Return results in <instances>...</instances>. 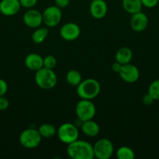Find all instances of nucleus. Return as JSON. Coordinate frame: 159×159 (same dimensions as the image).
I'll use <instances>...</instances> for the list:
<instances>
[{
  "instance_id": "obj_13",
  "label": "nucleus",
  "mask_w": 159,
  "mask_h": 159,
  "mask_svg": "<svg viewBox=\"0 0 159 159\" xmlns=\"http://www.w3.org/2000/svg\"><path fill=\"white\" fill-rule=\"evenodd\" d=\"M149 23L148 17L144 12H138L132 14L130 19V26L135 32H143L147 29Z\"/></svg>"
},
{
  "instance_id": "obj_16",
  "label": "nucleus",
  "mask_w": 159,
  "mask_h": 159,
  "mask_svg": "<svg viewBox=\"0 0 159 159\" xmlns=\"http://www.w3.org/2000/svg\"><path fill=\"white\" fill-rule=\"evenodd\" d=\"M81 130L86 136L94 138V137L98 136V134H99L100 127L98 123L94 121L92 119L82 122Z\"/></svg>"
},
{
  "instance_id": "obj_14",
  "label": "nucleus",
  "mask_w": 159,
  "mask_h": 159,
  "mask_svg": "<svg viewBox=\"0 0 159 159\" xmlns=\"http://www.w3.org/2000/svg\"><path fill=\"white\" fill-rule=\"evenodd\" d=\"M20 8V0H2L0 2V12L6 16H12L17 14Z\"/></svg>"
},
{
  "instance_id": "obj_27",
  "label": "nucleus",
  "mask_w": 159,
  "mask_h": 159,
  "mask_svg": "<svg viewBox=\"0 0 159 159\" xmlns=\"http://www.w3.org/2000/svg\"><path fill=\"white\" fill-rule=\"evenodd\" d=\"M9 106V100H8L6 97H4V96H0V111H3V110H7Z\"/></svg>"
},
{
  "instance_id": "obj_4",
  "label": "nucleus",
  "mask_w": 159,
  "mask_h": 159,
  "mask_svg": "<svg viewBox=\"0 0 159 159\" xmlns=\"http://www.w3.org/2000/svg\"><path fill=\"white\" fill-rule=\"evenodd\" d=\"M56 134L61 142L68 145L78 139L79 130L77 127L73 124L64 123L57 129Z\"/></svg>"
},
{
  "instance_id": "obj_12",
  "label": "nucleus",
  "mask_w": 159,
  "mask_h": 159,
  "mask_svg": "<svg viewBox=\"0 0 159 159\" xmlns=\"http://www.w3.org/2000/svg\"><path fill=\"white\" fill-rule=\"evenodd\" d=\"M91 16L96 20L104 18L108 12V5L104 0H92L89 6Z\"/></svg>"
},
{
  "instance_id": "obj_20",
  "label": "nucleus",
  "mask_w": 159,
  "mask_h": 159,
  "mask_svg": "<svg viewBox=\"0 0 159 159\" xmlns=\"http://www.w3.org/2000/svg\"><path fill=\"white\" fill-rule=\"evenodd\" d=\"M41 138H50L54 137L57 134L56 127L51 124H43L37 129Z\"/></svg>"
},
{
  "instance_id": "obj_2",
  "label": "nucleus",
  "mask_w": 159,
  "mask_h": 159,
  "mask_svg": "<svg viewBox=\"0 0 159 159\" xmlns=\"http://www.w3.org/2000/svg\"><path fill=\"white\" fill-rule=\"evenodd\" d=\"M101 92V85L94 79H85L81 81L76 86V94L80 99L92 100L99 95Z\"/></svg>"
},
{
  "instance_id": "obj_21",
  "label": "nucleus",
  "mask_w": 159,
  "mask_h": 159,
  "mask_svg": "<svg viewBox=\"0 0 159 159\" xmlns=\"http://www.w3.org/2000/svg\"><path fill=\"white\" fill-rule=\"evenodd\" d=\"M65 80L69 85L76 87L82 81V75L79 71L72 69L67 72L65 75Z\"/></svg>"
},
{
  "instance_id": "obj_3",
  "label": "nucleus",
  "mask_w": 159,
  "mask_h": 159,
  "mask_svg": "<svg viewBox=\"0 0 159 159\" xmlns=\"http://www.w3.org/2000/svg\"><path fill=\"white\" fill-rule=\"evenodd\" d=\"M34 80L37 86L42 89H51L57 84L58 78L53 69L43 67L35 71Z\"/></svg>"
},
{
  "instance_id": "obj_18",
  "label": "nucleus",
  "mask_w": 159,
  "mask_h": 159,
  "mask_svg": "<svg viewBox=\"0 0 159 159\" xmlns=\"http://www.w3.org/2000/svg\"><path fill=\"white\" fill-rule=\"evenodd\" d=\"M122 6L123 9L131 15L140 12L143 7L141 0H122Z\"/></svg>"
},
{
  "instance_id": "obj_17",
  "label": "nucleus",
  "mask_w": 159,
  "mask_h": 159,
  "mask_svg": "<svg viewBox=\"0 0 159 159\" xmlns=\"http://www.w3.org/2000/svg\"><path fill=\"white\" fill-rule=\"evenodd\" d=\"M132 58V51L128 47H122L116 51L115 55V61L118 62L121 65L130 63Z\"/></svg>"
},
{
  "instance_id": "obj_30",
  "label": "nucleus",
  "mask_w": 159,
  "mask_h": 159,
  "mask_svg": "<svg viewBox=\"0 0 159 159\" xmlns=\"http://www.w3.org/2000/svg\"><path fill=\"white\" fill-rule=\"evenodd\" d=\"M70 0H55V4L60 9L67 7L70 5Z\"/></svg>"
},
{
  "instance_id": "obj_19",
  "label": "nucleus",
  "mask_w": 159,
  "mask_h": 159,
  "mask_svg": "<svg viewBox=\"0 0 159 159\" xmlns=\"http://www.w3.org/2000/svg\"><path fill=\"white\" fill-rule=\"evenodd\" d=\"M48 34H49V30L47 27H37L36 28L35 30L33 32L31 38H32L33 42L37 44H40V43H43L46 38L48 37Z\"/></svg>"
},
{
  "instance_id": "obj_1",
  "label": "nucleus",
  "mask_w": 159,
  "mask_h": 159,
  "mask_svg": "<svg viewBox=\"0 0 159 159\" xmlns=\"http://www.w3.org/2000/svg\"><path fill=\"white\" fill-rule=\"evenodd\" d=\"M67 155L73 159H93V145L84 140L77 139L68 144L66 148Z\"/></svg>"
},
{
  "instance_id": "obj_15",
  "label": "nucleus",
  "mask_w": 159,
  "mask_h": 159,
  "mask_svg": "<svg viewBox=\"0 0 159 159\" xmlns=\"http://www.w3.org/2000/svg\"><path fill=\"white\" fill-rule=\"evenodd\" d=\"M43 59L40 54L36 53H31L25 57V66L31 71H37V70L43 68Z\"/></svg>"
},
{
  "instance_id": "obj_6",
  "label": "nucleus",
  "mask_w": 159,
  "mask_h": 159,
  "mask_svg": "<svg viewBox=\"0 0 159 159\" xmlns=\"http://www.w3.org/2000/svg\"><path fill=\"white\" fill-rule=\"evenodd\" d=\"M41 136L38 130L34 128H27L21 132L19 138L20 144L27 149L36 148L41 142Z\"/></svg>"
},
{
  "instance_id": "obj_5",
  "label": "nucleus",
  "mask_w": 159,
  "mask_h": 159,
  "mask_svg": "<svg viewBox=\"0 0 159 159\" xmlns=\"http://www.w3.org/2000/svg\"><path fill=\"white\" fill-rule=\"evenodd\" d=\"M76 115L80 122L92 120L96 114V107L90 99H81L76 105Z\"/></svg>"
},
{
  "instance_id": "obj_24",
  "label": "nucleus",
  "mask_w": 159,
  "mask_h": 159,
  "mask_svg": "<svg viewBox=\"0 0 159 159\" xmlns=\"http://www.w3.org/2000/svg\"><path fill=\"white\" fill-rule=\"evenodd\" d=\"M57 65V60L53 55H47L43 59V67L49 69H54Z\"/></svg>"
},
{
  "instance_id": "obj_23",
  "label": "nucleus",
  "mask_w": 159,
  "mask_h": 159,
  "mask_svg": "<svg viewBox=\"0 0 159 159\" xmlns=\"http://www.w3.org/2000/svg\"><path fill=\"white\" fill-rule=\"evenodd\" d=\"M147 93L154 100H159V79H155L150 84Z\"/></svg>"
},
{
  "instance_id": "obj_25",
  "label": "nucleus",
  "mask_w": 159,
  "mask_h": 159,
  "mask_svg": "<svg viewBox=\"0 0 159 159\" xmlns=\"http://www.w3.org/2000/svg\"><path fill=\"white\" fill-rule=\"evenodd\" d=\"M38 0H20L21 7L26 8V9H32L34 6L37 5Z\"/></svg>"
},
{
  "instance_id": "obj_29",
  "label": "nucleus",
  "mask_w": 159,
  "mask_h": 159,
  "mask_svg": "<svg viewBox=\"0 0 159 159\" xmlns=\"http://www.w3.org/2000/svg\"><path fill=\"white\" fill-rule=\"evenodd\" d=\"M142 101H143V103L144 104V105L151 106L154 103V102L155 100L151 97V95L147 93V94H145L144 96H143V98H142Z\"/></svg>"
},
{
  "instance_id": "obj_10",
  "label": "nucleus",
  "mask_w": 159,
  "mask_h": 159,
  "mask_svg": "<svg viewBox=\"0 0 159 159\" xmlns=\"http://www.w3.org/2000/svg\"><path fill=\"white\" fill-rule=\"evenodd\" d=\"M80 27L79 25L73 22H69L62 26L59 34L60 37L65 41H73L80 35Z\"/></svg>"
},
{
  "instance_id": "obj_26",
  "label": "nucleus",
  "mask_w": 159,
  "mask_h": 159,
  "mask_svg": "<svg viewBox=\"0 0 159 159\" xmlns=\"http://www.w3.org/2000/svg\"><path fill=\"white\" fill-rule=\"evenodd\" d=\"M143 6H145L148 9H152L155 7L159 2V0H141Z\"/></svg>"
},
{
  "instance_id": "obj_28",
  "label": "nucleus",
  "mask_w": 159,
  "mask_h": 159,
  "mask_svg": "<svg viewBox=\"0 0 159 159\" xmlns=\"http://www.w3.org/2000/svg\"><path fill=\"white\" fill-rule=\"evenodd\" d=\"M8 90L7 82L4 79H0V96H3Z\"/></svg>"
},
{
  "instance_id": "obj_22",
  "label": "nucleus",
  "mask_w": 159,
  "mask_h": 159,
  "mask_svg": "<svg viewBox=\"0 0 159 159\" xmlns=\"http://www.w3.org/2000/svg\"><path fill=\"white\" fill-rule=\"evenodd\" d=\"M116 157L118 159H134L135 153L133 150L127 146H121L116 152Z\"/></svg>"
},
{
  "instance_id": "obj_8",
  "label": "nucleus",
  "mask_w": 159,
  "mask_h": 159,
  "mask_svg": "<svg viewBox=\"0 0 159 159\" xmlns=\"http://www.w3.org/2000/svg\"><path fill=\"white\" fill-rule=\"evenodd\" d=\"M42 17H43V23L48 27H55L58 26L62 20V10L55 5L50 6L44 10Z\"/></svg>"
},
{
  "instance_id": "obj_31",
  "label": "nucleus",
  "mask_w": 159,
  "mask_h": 159,
  "mask_svg": "<svg viewBox=\"0 0 159 159\" xmlns=\"http://www.w3.org/2000/svg\"><path fill=\"white\" fill-rule=\"evenodd\" d=\"M122 65H121V64L118 63V62L117 61L114 62V63L112 65V70L114 71V72L118 73L119 72L120 69H121Z\"/></svg>"
},
{
  "instance_id": "obj_9",
  "label": "nucleus",
  "mask_w": 159,
  "mask_h": 159,
  "mask_svg": "<svg viewBox=\"0 0 159 159\" xmlns=\"http://www.w3.org/2000/svg\"><path fill=\"white\" fill-rule=\"evenodd\" d=\"M118 74L122 80L127 83H134L137 82L140 78V71L137 67L130 63L122 65Z\"/></svg>"
},
{
  "instance_id": "obj_11",
  "label": "nucleus",
  "mask_w": 159,
  "mask_h": 159,
  "mask_svg": "<svg viewBox=\"0 0 159 159\" xmlns=\"http://www.w3.org/2000/svg\"><path fill=\"white\" fill-rule=\"evenodd\" d=\"M23 20L26 26L36 29L41 26L43 23L42 13L37 9H29V10L26 11L23 15Z\"/></svg>"
},
{
  "instance_id": "obj_7",
  "label": "nucleus",
  "mask_w": 159,
  "mask_h": 159,
  "mask_svg": "<svg viewBox=\"0 0 159 159\" xmlns=\"http://www.w3.org/2000/svg\"><path fill=\"white\" fill-rule=\"evenodd\" d=\"M94 158L98 159H109L114 153V145L110 140L101 138L93 145Z\"/></svg>"
}]
</instances>
